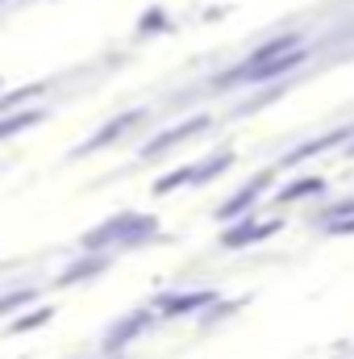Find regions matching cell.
<instances>
[{"mask_svg":"<svg viewBox=\"0 0 354 359\" xmlns=\"http://www.w3.org/2000/svg\"><path fill=\"white\" fill-rule=\"evenodd\" d=\"M296 46V38H275V42H267L259 46L255 55H250V63H267V59H275V55H283V50H292Z\"/></svg>","mask_w":354,"mask_h":359,"instance_id":"1","label":"cell"},{"mask_svg":"<svg viewBox=\"0 0 354 359\" xmlns=\"http://www.w3.org/2000/svg\"><path fill=\"white\" fill-rule=\"evenodd\" d=\"M34 121H38V113H25V117H17V121H4V126H0V138L13 134V130H21V126H34Z\"/></svg>","mask_w":354,"mask_h":359,"instance_id":"5","label":"cell"},{"mask_svg":"<svg viewBox=\"0 0 354 359\" xmlns=\"http://www.w3.org/2000/svg\"><path fill=\"white\" fill-rule=\"evenodd\" d=\"M204 301H208V297L200 292V297H187V301H167V309H171V313H179V309H196V305H204Z\"/></svg>","mask_w":354,"mask_h":359,"instance_id":"6","label":"cell"},{"mask_svg":"<svg viewBox=\"0 0 354 359\" xmlns=\"http://www.w3.org/2000/svg\"><path fill=\"white\" fill-rule=\"evenodd\" d=\"M129 121H134V113H129V117H121V121H113V126H104V134H96V138H92L88 147H84V151H100V147H104L108 138H117V134H121V130H125Z\"/></svg>","mask_w":354,"mask_h":359,"instance_id":"3","label":"cell"},{"mask_svg":"<svg viewBox=\"0 0 354 359\" xmlns=\"http://www.w3.org/2000/svg\"><path fill=\"white\" fill-rule=\"evenodd\" d=\"M263 188H267V180H259V184H255V188H246V192H238V196H234V201L221 209V217H238V209H242V205H250V201H255Z\"/></svg>","mask_w":354,"mask_h":359,"instance_id":"2","label":"cell"},{"mask_svg":"<svg viewBox=\"0 0 354 359\" xmlns=\"http://www.w3.org/2000/svg\"><path fill=\"white\" fill-rule=\"evenodd\" d=\"M304 192H321V180H304V184H296V188H288L283 196L292 201V196H304Z\"/></svg>","mask_w":354,"mask_h":359,"instance_id":"4","label":"cell"}]
</instances>
